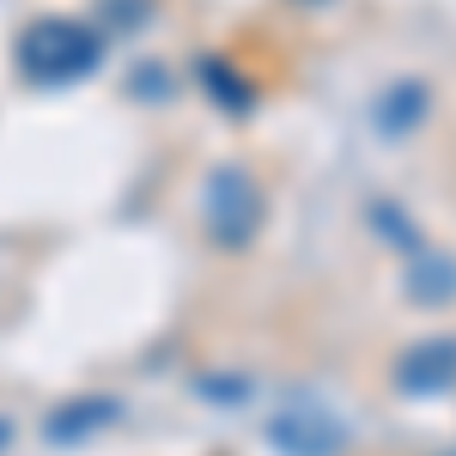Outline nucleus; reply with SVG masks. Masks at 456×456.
<instances>
[{"label": "nucleus", "mask_w": 456, "mask_h": 456, "mask_svg": "<svg viewBox=\"0 0 456 456\" xmlns=\"http://www.w3.org/2000/svg\"><path fill=\"white\" fill-rule=\"evenodd\" d=\"M12 68L25 73L31 86H79L104 68V31L86 25V19H61V12H43L31 19L19 43H12Z\"/></svg>", "instance_id": "obj_1"}, {"label": "nucleus", "mask_w": 456, "mask_h": 456, "mask_svg": "<svg viewBox=\"0 0 456 456\" xmlns=\"http://www.w3.org/2000/svg\"><path fill=\"white\" fill-rule=\"evenodd\" d=\"M201 225L219 249H249L268 225V195L262 183L249 176V165H213L201 183Z\"/></svg>", "instance_id": "obj_2"}, {"label": "nucleus", "mask_w": 456, "mask_h": 456, "mask_svg": "<svg viewBox=\"0 0 456 456\" xmlns=\"http://www.w3.org/2000/svg\"><path fill=\"white\" fill-rule=\"evenodd\" d=\"M262 438L274 456H347L353 426L322 402H286L262 420Z\"/></svg>", "instance_id": "obj_3"}, {"label": "nucleus", "mask_w": 456, "mask_h": 456, "mask_svg": "<svg viewBox=\"0 0 456 456\" xmlns=\"http://www.w3.org/2000/svg\"><path fill=\"white\" fill-rule=\"evenodd\" d=\"M389 384H395V395H408V402L451 395L456 389V335H426V341H414V347H402Z\"/></svg>", "instance_id": "obj_4"}, {"label": "nucleus", "mask_w": 456, "mask_h": 456, "mask_svg": "<svg viewBox=\"0 0 456 456\" xmlns=\"http://www.w3.org/2000/svg\"><path fill=\"white\" fill-rule=\"evenodd\" d=\"M122 420V395H104V389H86V395H68V402H55L49 408V420H43V438L49 444H92V438H104L110 426Z\"/></svg>", "instance_id": "obj_5"}, {"label": "nucleus", "mask_w": 456, "mask_h": 456, "mask_svg": "<svg viewBox=\"0 0 456 456\" xmlns=\"http://www.w3.org/2000/svg\"><path fill=\"white\" fill-rule=\"evenodd\" d=\"M402 298L420 305V311H451L456 305V256L444 249H408V268H402Z\"/></svg>", "instance_id": "obj_6"}, {"label": "nucleus", "mask_w": 456, "mask_h": 456, "mask_svg": "<svg viewBox=\"0 0 456 456\" xmlns=\"http://www.w3.org/2000/svg\"><path fill=\"white\" fill-rule=\"evenodd\" d=\"M426 116H432V86L414 79V73L389 79L384 92H378V104H371V122H378V134H384V141H408Z\"/></svg>", "instance_id": "obj_7"}, {"label": "nucleus", "mask_w": 456, "mask_h": 456, "mask_svg": "<svg viewBox=\"0 0 456 456\" xmlns=\"http://www.w3.org/2000/svg\"><path fill=\"white\" fill-rule=\"evenodd\" d=\"M195 79H201V92H208L219 110H232V116L256 110V79H244L225 55H201V61H195Z\"/></svg>", "instance_id": "obj_8"}, {"label": "nucleus", "mask_w": 456, "mask_h": 456, "mask_svg": "<svg viewBox=\"0 0 456 456\" xmlns=\"http://www.w3.org/2000/svg\"><path fill=\"white\" fill-rule=\"evenodd\" d=\"M371 225H378V238H384V244H402V249H420L426 244L420 232H414V219L395 208V201H371Z\"/></svg>", "instance_id": "obj_9"}, {"label": "nucleus", "mask_w": 456, "mask_h": 456, "mask_svg": "<svg viewBox=\"0 0 456 456\" xmlns=\"http://www.w3.org/2000/svg\"><path fill=\"white\" fill-rule=\"evenodd\" d=\"M249 378L244 371H208V378H195V395H201V402H244L249 395Z\"/></svg>", "instance_id": "obj_10"}, {"label": "nucleus", "mask_w": 456, "mask_h": 456, "mask_svg": "<svg viewBox=\"0 0 456 456\" xmlns=\"http://www.w3.org/2000/svg\"><path fill=\"white\" fill-rule=\"evenodd\" d=\"M12 438H19V426H12V414H0V451H12Z\"/></svg>", "instance_id": "obj_11"}, {"label": "nucleus", "mask_w": 456, "mask_h": 456, "mask_svg": "<svg viewBox=\"0 0 456 456\" xmlns=\"http://www.w3.org/2000/svg\"><path fill=\"white\" fill-rule=\"evenodd\" d=\"M438 456H456V451H438Z\"/></svg>", "instance_id": "obj_12"}]
</instances>
